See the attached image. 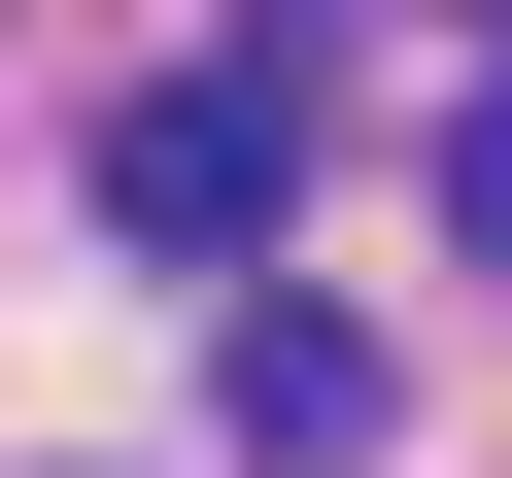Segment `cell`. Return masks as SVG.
<instances>
[{"mask_svg":"<svg viewBox=\"0 0 512 478\" xmlns=\"http://www.w3.org/2000/svg\"><path fill=\"white\" fill-rule=\"evenodd\" d=\"M274 171H308V69H274V35L103 103V239H171V274H239V239H274Z\"/></svg>","mask_w":512,"mask_h":478,"instance_id":"1","label":"cell"},{"mask_svg":"<svg viewBox=\"0 0 512 478\" xmlns=\"http://www.w3.org/2000/svg\"><path fill=\"white\" fill-rule=\"evenodd\" d=\"M205 410L274 444V478H342V444H376V342H342V308H239V342H205Z\"/></svg>","mask_w":512,"mask_h":478,"instance_id":"2","label":"cell"},{"mask_svg":"<svg viewBox=\"0 0 512 478\" xmlns=\"http://www.w3.org/2000/svg\"><path fill=\"white\" fill-rule=\"evenodd\" d=\"M444 239H478V274H512V69H478V137H444Z\"/></svg>","mask_w":512,"mask_h":478,"instance_id":"3","label":"cell"},{"mask_svg":"<svg viewBox=\"0 0 512 478\" xmlns=\"http://www.w3.org/2000/svg\"><path fill=\"white\" fill-rule=\"evenodd\" d=\"M444 35H512V0H444Z\"/></svg>","mask_w":512,"mask_h":478,"instance_id":"4","label":"cell"}]
</instances>
